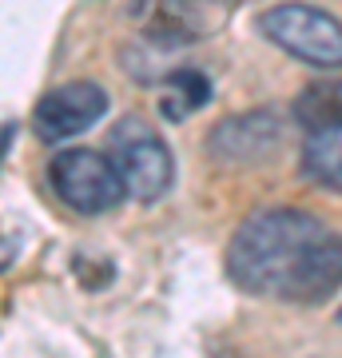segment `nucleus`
<instances>
[{"instance_id": "obj_6", "label": "nucleus", "mask_w": 342, "mask_h": 358, "mask_svg": "<svg viewBox=\"0 0 342 358\" xmlns=\"http://www.w3.org/2000/svg\"><path fill=\"white\" fill-rule=\"evenodd\" d=\"M279 120L271 112H251V115H235V120H223L215 131H211V152L219 159H231V164H247V159H259L271 148H279Z\"/></svg>"}, {"instance_id": "obj_3", "label": "nucleus", "mask_w": 342, "mask_h": 358, "mask_svg": "<svg viewBox=\"0 0 342 358\" xmlns=\"http://www.w3.org/2000/svg\"><path fill=\"white\" fill-rule=\"evenodd\" d=\"M48 183L64 207L76 215H104L124 199V179L115 171L112 155L96 148H68L48 164Z\"/></svg>"}, {"instance_id": "obj_7", "label": "nucleus", "mask_w": 342, "mask_h": 358, "mask_svg": "<svg viewBox=\"0 0 342 358\" xmlns=\"http://www.w3.org/2000/svg\"><path fill=\"white\" fill-rule=\"evenodd\" d=\"M215 8L207 0H155L152 16H148V36L167 44H187V40L203 36L219 24Z\"/></svg>"}, {"instance_id": "obj_12", "label": "nucleus", "mask_w": 342, "mask_h": 358, "mask_svg": "<svg viewBox=\"0 0 342 358\" xmlns=\"http://www.w3.org/2000/svg\"><path fill=\"white\" fill-rule=\"evenodd\" d=\"M339 319H342V310H339Z\"/></svg>"}, {"instance_id": "obj_9", "label": "nucleus", "mask_w": 342, "mask_h": 358, "mask_svg": "<svg viewBox=\"0 0 342 358\" xmlns=\"http://www.w3.org/2000/svg\"><path fill=\"white\" fill-rule=\"evenodd\" d=\"M211 100V80L199 68H176L164 76V96H159V112L167 120H187L195 108Z\"/></svg>"}, {"instance_id": "obj_11", "label": "nucleus", "mask_w": 342, "mask_h": 358, "mask_svg": "<svg viewBox=\"0 0 342 358\" xmlns=\"http://www.w3.org/2000/svg\"><path fill=\"white\" fill-rule=\"evenodd\" d=\"M13 259H16V243H8V239H0V271L8 267Z\"/></svg>"}, {"instance_id": "obj_10", "label": "nucleus", "mask_w": 342, "mask_h": 358, "mask_svg": "<svg viewBox=\"0 0 342 358\" xmlns=\"http://www.w3.org/2000/svg\"><path fill=\"white\" fill-rule=\"evenodd\" d=\"M299 120H303L311 131L318 128H339L342 124V80L330 76V80H315L299 92Z\"/></svg>"}, {"instance_id": "obj_2", "label": "nucleus", "mask_w": 342, "mask_h": 358, "mask_svg": "<svg viewBox=\"0 0 342 358\" xmlns=\"http://www.w3.org/2000/svg\"><path fill=\"white\" fill-rule=\"evenodd\" d=\"M259 32L303 64L342 68V24L315 4H275L259 13Z\"/></svg>"}, {"instance_id": "obj_1", "label": "nucleus", "mask_w": 342, "mask_h": 358, "mask_svg": "<svg viewBox=\"0 0 342 358\" xmlns=\"http://www.w3.org/2000/svg\"><path fill=\"white\" fill-rule=\"evenodd\" d=\"M227 275L259 299L315 307L342 287V235L311 211L271 207L235 231Z\"/></svg>"}, {"instance_id": "obj_5", "label": "nucleus", "mask_w": 342, "mask_h": 358, "mask_svg": "<svg viewBox=\"0 0 342 358\" xmlns=\"http://www.w3.org/2000/svg\"><path fill=\"white\" fill-rule=\"evenodd\" d=\"M104 112H108V92L100 84H92V80L60 84L48 96H40V103L32 108V131L44 143H64L96 128Z\"/></svg>"}, {"instance_id": "obj_4", "label": "nucleus", "mask_w": 342, "mask_h": 358, "mask_svg": "<svg viewBox=\"0 0 342 358\" xmlns=\"http://www.w3.org/2000/svg\"><path fill=\"white\" fill-rule=\"evenodd\" d=\"M112 164L124 179V192L140 203H155L171 187V152L143 120H120L112 131Z\"/></svg>"}, {"instance_id": "obj_8", "label": "nucleus", "mask_w": 342, "mask_h": 358, "mask_svg": "<svg viewBox=\"0 0 342 358\" xmlns=\"http://www.w3.org/2000/svg\"><path fill=\"white\" fill-rule=\"evenodd\" d=\"M303 167L315 183L342 195V124L311 131V140L303 148Z\"/></svg>"}]
</instances>
